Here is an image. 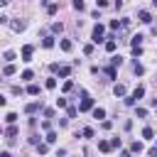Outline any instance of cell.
<instances>
[{"label":"cell","mask_w":157,"mask_h":157,"mask_svg":"<svg viewBox=\"0 0 157 157\" xmlns=\"http://www.w3.org/2000/svg\"><path fill=\"white\" fill-rule=\"evenodd\" d=\"M42 108V103H29V105H25V113H37Z\"/></svg>","instance_id":"8992f818"},{"label":"cell","mask_w":157,"mask_h":157,"mask_svg":"<svg viewBox=\"0 0 157 157\" xmlns=\"http://www.w3.org/2000/svg\"><path fill=\"white\" fill-rule=\"evenodd\" d=\"M2 74H5V76H12V74H15V64H7V66L2 69Z\"/></svg>","instance_id":"9a60e30c"},{"label":"cell","mask_w":157,"mask_h":157,"mask_svg":"<svg viewBox=\"0 0 157 157\" xmlns=\"http://www.w3.org/2000/svg\"><path fill=\"white\" fill-rule=\"evenodd\" d=\"M0 157H10V152H2V155H0Z\"/></svg>","instance_id":"e575fe53"},{"label":"cell","mask_w":157,"mask_h":157,"mask_svg":"<svg viewBox=\"0 0 157 157\" xmlns=\"http://www.w3.org/2000/svg\"><path fill=\"white\" fill-rule=\"evenodd\" d=\"M47 142H56V132H54V130L47 132Z\"/></svg>","instance_id":"ffe728a7"},{"label":"cell","mask_w":157,"mask_h":157,"mask_svg":"<svg viewBox=\"0 0 157 157\" xmlns=\"http://www.w3.org/2000/svg\"><path fill=\"white\" fill-rule=\"evenodd\" d=\"M81 135H83V137H93V130H91V128H83Z\"/></svg>","instance_id":"603a6c76"},{"label":"cell","mask_w":157,"mask_h":157,"mask_svg":"<svg viewBox=\"0 0 157 157\" xmlns=\"http://www.w3.org/2000/svg\"><path fill=\"white\" fill-rule=\"evenodd\" d=\"M115 47H118L115 39H108V42H105V52H115Z\"/></svg>","instance_id":"5bb4252c"},{"label":"cell","mask_w":157,"mask_h":157,"mask_svg":"<svg viewBox=\"0 0 157 157\" xmlns=\"http://www.w3.org/2000/svg\"><path fill=\"white\" fill-rule=\"evenodd\" d=\"M5 120H7V123H10V125H12V123H15V120H17V113H7V115H5Z\"/></svg>","instance_id":"d6986e66"},{"label":"cell","mask_w":157,"mask_h":157,"mask_svg":"<svg viewBox=\"0 0 157 157\" xmlns=\"http://www.w3.org/2000/svg\"><path fill=\"white\" fill-rule=\"evenodd\" d=\"M103 32H105V27H103V25H96V27H93V34H91V37H93V42H96V44H98V42H103Z\"/></svg>","instance_id":"6da1fadb"},{"label":"cell","mask_w":157,"mask_h":157,"mask_svg":"<svg viewBox=\"0 0 157 157\" xmlns=\"http://www.w3.org/2000/svg\"><path fill=\"white\" fill-rule=\"evenodd\" d=\"M47 150H49L47 145H37V152H39V155H47Z\"/></svg>","instance_id":"4dcf8cb0"},{"label":"cell","mask_w":157,"mask_h":157,"mask_svg":"<svg viewBox=\"0 0 157 157\" xmlns=\"http://www.w3.org/2000/svg\"><path fill=\"white\" fill-rule=\"evenodd\" d=\"M96 2H98V7H105L108 5V0H96Z\"/></svg>","instance_id":"836d02e7"},{"label":"cell","mask_w":157,"mask_h":157,"mask_svg":"<svg viewBox=\"0 0 157 157\" xmlns=\"http://www.w3.org/2000/svg\"><path fill=\"white\" fill-rule=\"evenodd\" d=\"M2 56H5V61H12V59H15V52H5Z\"/></svg>","instance_id":"484cf974"},{"label":"cell","mask_w":157,"mask_h":157,"mask_svg":"<svg viewBox=\"0 0 157 157\" xmlns=\"http://www.w3.org/2000/svg\"><path fill=\"white\" fill-rule=\"evenodd\" d=\"M83 7H86V5H83V0H74V10H78V12H81Z\"/></svg>","instance_id":"44dd1931"},{"label":"cell","mask_w":157,"mask_h":157,"mask_svg":"<svg viewBox=\"0 0 157 157\" xmlns=\"http://www.w3.org/2000/svg\"><path fill=\"white\" fill-rule=\"evenodd\" d=\"M56 108H66V98H56Z\"/></svg>","instance_id":"f546056e"},{"label":"cell","mask_w":157,"mask_h":157,"mask_svg":"<svg viewBox=\"0 0 157 157\" xmlns=\"http://www.w3.org/2000/svg\"><path fill=\"white\" fill-rule=\"evenodd\" d=\"M42 44H44L47 49H52V47H54V37H44V42H42Z\"/></svg>","instance_id":"e0dca14e"},{"label":"cell","mask_w":157,"mask_h":157,"mask_svg":"<svg viewBox=\"0 0 157 157\" xmlns=\"http://www.w3.org/2000/svg\"><path fill=\"white\" fill-rule=\"evenodd\" d=\"M52 71H59L61 76H69V74H71V69H69V66H59V64H52Z\"/></svg>","instance_id":"277c9868"},{"label":"cell","mask_w":157,"mask_h":157,"mask_svg":"<svg viewBox=\"0 0 157 157\" xmlns=\"http://www.w3.org/2000/svg\"><path fill=\"white\" fill-rule=\"evenodd\" d=\"M83 54H93V44H86L83 47Z\"/></svg>","instance_id":"1f68e13d"},{"label":"cell","mask_w":157,"mask_h":157,"mask_svg":"<svg viewBox=\"0 0 157 157\" xmlns=\"http://www.w3.org/2000/svg\"><path fill=\"white\" fill-rule=\"evenodd\" d=\"M113 93H115V96H125V86H123V83H115V86H113Z\"/></svg>","instance_id":"ba28073f"},{"label":"cell","mask_w":157,"mask_h":157,"mask_svg":"<svg viewBox=\"0 0 157 157\" xmlns=\"http://www.w3.org/2000/svg\"><path fill=\"white\" fill-rule=\"evenodd\" d=\"M93 108V98H88V96H83V101H81V105H78V110H91Z\"/></svg>","instance_id":"3957f363"},{"label":"cell","mask_w":157,"mask_h":157,"mask_svg":"<svg viewBox=\"0 0 157 157\" xmlns=\"http://www.w3.org/2000/svg\"><path fill=\"white\" fill-rule=\"evenodd\" d=\"M123 157H130V155H128V152H125V155H123Z\"/></svg>","instance_id":"8d00e7d4"},{"label":"cell","mask_w":157,"mask_h":157,"mask_svg":"<svg viewBox=\"0 0 157 157\" xmlns=\"http://www.w3.org/2000/svg\"><path fill=\"white\" fill-rule=\"evenodd\" d=\"M93 118H96V120L105 118V110H103V108H93Z\"/></svg>","instance_id":"8fae6325"},{"label":"cell","mask_w":157,"mask_h":157,"mask_svg":"<svg viewBox=\"0 0 157 157\" xmlns=\"http://www.w3.org/2000/svg\"><path fill=\"white\" fill-rule=\"evenodd\" d=\"M47 88H56V78H47Z\"/></svg>","instance_id":"f1b7e54d"},{"label":"cell","mask_w":157,"mask_h":157,"mask_svg":"<svg viewBox=\"0 0 157 157\" xmlns=\"http://www.w3.org/2000/svg\"><path fill=\"white\" fill-rule=\"evenodd\" d=\"M135 74H137V76H142V74H145V69H142V64H135Z\"/></svg>","instance_id":"4316f807"},{"label":"cell","mask_w":157,"mask_h":157,"mask_svg":"<svg viewBox=\"0 0 157 157\" xmlns=\"http://www.w3.org/2000/svg\"><path fill=\"white\" fill-rule=\"evenodd\" d=\"M152 5H157V0H152Z\"/></svg>","instance_id":"d590c367"},{"label":"cell","mask_w":157,"mask_h":157,"mask_svg":"<svg viewBox=\"0 0 157 157\" xmlns=\"http://www.w3.org/2000/svg\"><path fill=\"white\" fill-rule=\"evenodd\" d=\"M52 29H54V32H61V29H64V25H61V22H54V25H52Z\"/></svg>","instance_id":"d4e9b609"},{"label":"cell","mask_w":157,"mask_h":157,"mask_svg":"<svg viewBox=\"0 0 157 157\" xmlns=\"http://www.w3.org/2000/svg\"><path fill=\"white\" fill-rule=\"evenodd\" d=\"M152 135H155V130H152V128H145V130H142V137H147V140H152Z\"/></svg>","instance_id":"ac0fdd59"},{"label":"cell","mask_w":157,"mask_h":157,"mask_svg":"<svg viewBox=\"0 0 157 157\" xmlns=\"http://www.w3.org/2000/svg\"><path fill=\"white\" fill-rule=\"evenodd\" d=\"M137 17H140V22H145V25H150V22H152V17H150V12H147V10H140V12H137Z\"/></svg>","instance_id":"5b68a950"},{"label":"cell","mask_w":157,"mask_h":157,"mask_svg":"<svg viewBox=\"0 0 157 157\" xmlns=\"http://www.w3.org/2000/svg\"><path fill=\"white\" fill-rule=\"evenodd\" d=\"M71 88H74V81H66V83L61 86V91H64V93H66V91H71Z\"/></svg>","instance_id":"7402d4cb"},{"label":"cell","mask_w":157,"mask_h":157,"mask_svg":"<svg viewBox=\"0 0 157 157\" xmlns=\"http://www.w3.org/2000/svg\"><path fill=\"white\" fill-rule=\"evenodd\" d=\"M32 52H34V47L32 44H25L22 47V61H29L32 59Z\"/></svg>","instance_id":"7a4b0ae2"},{"label":"cell","mask_w":157,"mask_h":157,"mask_svg":"<svg viewBox=\"0 0 157 157\" xmlns=\"http://www.w3.org/2000/svg\"><path fill=\"white\" fill-rule=\"evenodd\" d=\"M110 147H113V145H110L108 140H101V142H98V150H101V152H110Z\"/></svg>","instance_id":"52a82bcc"},{"label":"cell","mask_w":157,"mask_h":157,"mask_svg":"<svg viewBox=\"0 0 157 157\" xmlns=\"http://www.w3.org/2000/svg\"><path fill=\"white\" fill-rule=\"evenodd\" d=\"M12 29H17V32L25 29V22H12Z\"/></svg>","instance_id":"cb8c5ba5"},{"label":"cell","mask_w":157,"mask_h":157,"mask_svg":"<svg viewBox=\"0 0 157 157\" xmlns=\"http://www.w3.org/2000/svg\"><path fill=\"white\" fill-rule=\"evenodd\" d=\"M27 93H29V96H37V93H39V86H37V83H29V86H27Z\"/></svg>","instance_id":"30bf717a"},{"label":"cell","mask_w":157,"mask_h":157,"mask_svg":"<svg viewBox=\"0 0 157 157\" xmlns=\"http://www.w3.org/2000/svg\"><path fill=\"white\" fill-rule=\"evenodd\" d=\"M32 76H34V74H32V71H29V69H27V71H22V78H25V81H29V78H32Z\"/></svg>","instance_id":"83f0119b"},{"label":"cell","mask_w":157,"mask_h":157,"mask_svg":"<svg viewBox=\"0 0 157 157\" xmlns=\"http://www.w3.org/2000/svg\"><path fill=\"white\" fill-rule=\"evenodd\" d=\"M59 47H61L64 52H71V42H69V39H61V42H59Z\"/></svg>","instance_id":"4fadbf2b"},{"label":"cell","mask_w":157,"mask_h":157,"mask_svg":"<svg viewBox=\"0 0 157 157\" xmlns=\"http://www.w3.org/2000/svg\"><path fill=\"white\" fill-rule=\"evenodd\" d=\"M142 96H145V86H137V88L132 91V98L137 101V98H142Z\"/></svg>","instance_id":"9c48e42d"},{"label":"cell","mask_w":157,"mask_h":157,"mask_svg":"<svg viewBox=\"0 0 157 157\" xmlns=\"http://www.w3.org/2000/svg\"><path fill=\"white\" fill-rule=\"evenodd\" d=\"M5 135H7V140H10V137H15V135H17V128H15V125H10V128L5 130Z\"/></svg>","instance_id":"2e32d148"},{"label":"cell","mask_w":157,"mask_h":157,"mask_svg":"<svg viewBox=\"0 0 157 157\" xmlns=\"http://www.w3.org/2000/svg\"><path fill=\"white\" fill-rule=\"evenodd\" d=\"M130 152L140 155V152H142V142H132V145H130Z\"/></svg>","instance_id":"7c38bea8"},{"label":"cell","mask_w":157,"mask_h":157,"mask_svg":"<svg viewBox=\"0 0 157 157\" xmlns=\"http://www.w3.org/2000/svg\"><path fill=\"white\" fill-rule=\"evenodd\" d=\"M147 157H157V147H152V150L147 152Z\"/></svg>","instance_id":"d6a6232c"}]
</instances>
